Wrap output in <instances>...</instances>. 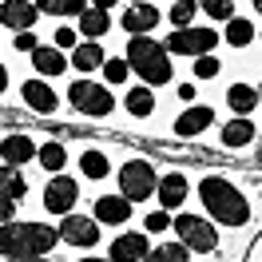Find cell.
<instances>
[{
    "instance_id": "obj_1",
    "label": "cell",
    "mask_w": 262,
    "mask_h": 262,
    "mask_svg": "<svg viewBox=\"0 0 262 262\" xmlns=\"http://www.w3.org/2000/svg\"><path fill=\"white\" fill-rule=\"evenodd\" d=\"M60 243V230L44 223H0V258L32 262Z\"/></svg>"
},
{
    "instance_id": "obj_2",
    "label": "cell",
    "mask_w": 262,
    "mask_h": 262,
    "mask_svg": "<svg viewBox=\"0 0 262 262\" xmlns=\"http://www.w3.org/2000/svg\"><path fill=\"white\" fill-rule=\"evenodd\" d=\"M199 199H203V207L211 211V219L223 223V227H243L246 219H250L246 199L238 195L223 175H207V179L199 183Z\"/></svg>"
},
{
    "instance_id": "obj_3",
    "label": "cell",
    "mask_w": 262,
    "mask_h": 262,
    "mask_svg": "<svg viewBox=\"0 0 262 262\" xmlns=\"http://www.w3.org/2000/svg\"><path fill=\"white\" fill-rule=\"evenodd\" d=\"M123 60L131 64V72L143 83H167L171 80V52L159 40H151V36H131Z\"/></svg>"
},
{
    "instance_id": "obj_4",
    "label": "cell",
    "mask_w": 262,
    "mask_h": 262,
    "mask_svg": "<svg viewBox=\"0 0 262 262\" xmlns=\"http://www.w3.org/2000/svg\"><path fill=\"white\" fill-rule=\"evenodd\" d=\"M155 187H159V175H155V167L147 159L123 163V171H119V195H127L131 203H143V199L155 195Z\"/></svg>"
},
{
    "instance_id": "obj_5",
    "label": "cell",
    "mask_w": 262,
    "mask_h": 262,
    "mask_svg": "<svg viewBox=\"0 0 262 262\" xmlns=\"http://www.w3.org/2000/svg\"><path fill=\"white\" fill-rule=\"evenodd\" d=\"M219 40H223V36L214 32V28H175V32L163 40V48L171 52V56H211Z\"/></svg>"
},
{
    "instance_id": "obj_6",
    "label": "cell",
    "mask_w": 262,
    "mask_h": 262,
    "mask_svg": "<svg viewBox=\"0 0 262 262\" xmlns=\"http://www.w3.org/2000/svg\"><path fill=\"white\" fill-rule=\"evenodd\" d=\"M68 103L76 107L80 115H112V107H115V99H112V92L107 88H99V83H92V80H76L72 88H68Z\"/></svg>"
},
{
    "instance_id": "obj_7",
    "label": "cell",
    "mask_w": 262,
    "mask_h": 262,
    "mask_svg": "<svg viewBox=\"0 0 262 262\" xmlns=\"http://www.w3.org/2000/svg\"><path fill=\"white\" fill-rule=\"evenodd\" d=\"M171 227L179 230V243L187 250H195V254H211L214 246H219V230L207 219H199V214H179Z\"/></svg>"
},
{
    "instance_id": "obj_8",
    "label": "cell",
    "mask_w": 262,
    "mask_h": 262,
    "mask_svg": "<svg viewBox=\"0 0 262 262\" xmlns=\"http://www.w3.org/2000/svg\"><path fill=\"white\" fill-rule=\"evenodd\" d=\"M56 230H60V243H68V246H96L103 227L96 219H88V214H64V223Z\"/></svg>"
},
{
    "instance_id": "obj_9",
    "label": "cell",
    "mask_w": 262,
    "mask_h": 262,
    "mask_svg": "<svg viewBox=\"0 0 262 262\" xmlns=\"http://www.w3.org/2000/svg\"><path fill=\"white\" fill-rule=\"evenodd\" d=\"M76 199H80V187H76V179H68V175H56V179L44 187V207H48L52 214H72Z\"/></svg>"
},
{
    "instance_id": "obj_10",
    "label": "cell",
    "mask_w": 262,
    "mask_h": 262,
    "mask_svg": "<svg viewBox=\"0 0 262 262\" xmlns=\"http://www.w3.org/2000/svg\"><path fill=\"white\" fill-rule=\"evenodd\" d=\"M151 254V243H147V234H119L112 243V250H107V258L112 262H143Z\"/></svg>"
},
{
    "instance_id": "obj_11",
    "label": "cell",
    "mask_w": 262,
    "mask_h": 262,
    "mask_svg": "<svg viewBox=\"0 0 262 262\" xmlns=\"http://www.w3.org/2000/svg\"><path fill=\"white\" fill-rule=\"evenodd\" d=\"M131 219V199L127 195H99L96 199V223L99 227H119Z\"/></svg>"
},
{
    "instance_id": "obj_12",
    "label": "cell",
    "mask_w": 262,
    "mask_h": 262,
    "mask_svg": "<svg viewBox=\"0 0 262 262\" xmlns=\"http://www.w3.org/2000/svg\"><path fill=\"white\" fill-rule=\"evenodd\" d=\"M40 16V8H36L32 0H4L0 4V20H4V28H16V32H28Z\"/></svg>"
},
{
    "instance_id": "obj_13",
    "label": "cell",
    "mask_w": 262,
    "mask_h": 262,
    "mask_svg": "<svg viewBox=\"0 0 262 262\" xmlns=\"http://www.w3.org/2000/svg\"><path fill=\"white\" fill-rule=\"evenodd\" d=\"M119 24H123L127 36H143L159 24V8H155V4H143V0H139V4H127V12H123Z\"/></svg>"
},
{
    "instance_id": "obj_14",
    "label": "cell",
    "mask_w": 262,
    "mask_h": 262,
    "mask_svg": "<svg viewBox=\"0 0 262 262\" xmlns=\"http://www.w3.org/2000/svg\"><path fill=\"white\" fill-rule=\"evenodd\" d=\"M0 159L12 163V167L32 163V159H36V143L24 135V131H12V135H4V143H0Z\"/></svg>"
},
{
    "instance_id": "obj_15",
    "label": "cell",
    "mask_w": 262,
    "mask_h": 262,
    "mask_svg": "<svg viewBox=\"0 0 262 262\" xmlns=\"http://www.w3.org/2000/svg\"><path fill=\"white\" fill-rule=\"evenodd\" d=\"M32 56V68L40 72V76H64L68 72V56L56 44H40L36 52H28Z\"/></svg>"
},
{
    "instance_id": "obj_16",
    "label": "cell",
    "mask_w": 262,
    "mask_h": 262,
    "mask_svg": "<svg viewBox=\"0 0 262 262\" xmlns=\"http://www.w3.org/2000/svg\"><path fill=\"white\" fill-rule=\"evenodd\" d=\"M20 96H24V103H28L32 112H40V115H52V112H56V92H52L44 80H24Z\"/></svg>"
},
{
    "instance_id": "obj_17",
    "label": "cell",
    "mask_w": 262,
    "mask_h": 262,
    "mask_svg": "<svg viewBox=\"0 0 262 262\" xmlns=\"http://www.w3.org/2000/svg\"><path fill=\"white\" fill-rule=\"evenodd\" d=\"M155 199L163 203V211L183 207V199H187V175H179V171L163 175V179H159V187H155Z\"/></svg>"
},
{
    "instance_id": "obj_18",
    "label": "cell",
    "mask_w": 262,
    "mask_h": 262,
    "mask_svg": "<svg viewBox=\"0 0 262 262\" xmlns=\"http://www.w3.org/2000/svg\"><path fill=\"white\" fill-rule=\"evenodd\" d=\"M103 60H107V56H103V44H99V40H83V44L72 48V68L83 72V76L96 72V68H103Z\"/></svg>"
},
{
    "instance_id": "obj_19",
    "label": "cell",
    "mask_w": 262,
    "mask_h": 262,
    "mask_svg": "<svg viewBox=\"0 0 262 262\" xmlns=\"http://www.w3.org/2000/svg\"><path fill=\"white\" fill-rule=\"evenodd\" d=\"M211 123H214V112L199 103V107H187V112L175 119V131H179L183 139H191V135H199V131H207Z\"/></svg>"
},
{
    "instance_id": "obj_20",
    "label": "cell",
    "mask_w": 262,
    "mask_h": 262,
    "mask_svg": "<svg viewBox=\"0 0 262 262\" xmlns=\"http://www.w3.org/2000/svg\"><path fill=\"white\" fill-rule=\"evenodd\" d=\"M107 28H112L107 8H83V12H80V36L99 40V36H107Z\"/></svg>"
},
{
    "instance_id": "obj_21",
    "label": "cell",
    "mask_w": 262,
    "mask_h": 262,
    "mask_svg": "<svg viewBox=\"0 0 262 262\" xmlns=\"http://www.w3.org/2000/svg\"><path fill=\"white\" fill-rule=\"evenodd\" d=\"M227 107H230V112H238V115L254 112V107H258V92H254L250 83H230V88H227Z\"/></svg>"
},
{
    "instance_id": "obj_22",
    "label": "cell",
    "mask_w": 262,
    "mask_h": 262,
    "mask_svg": "<svg viewBox=\"0 0 262 262\" xmlns=\"http://www.w3.org/2000/svg\"><path fill=\"white\" fill-rule=\"evenodd\" d=\"M0 195H4V199H20V195H28V183H24V175H20V167L0 163Z\"/></svg>"
},
{
    "instance_id": "obj_23",
    "label": "cell",
    "mask_w": 262,
    "mask_h": 262,
    "mask_svg": "<svg viewBox=\"0 0 262 262\" xmlns=\"http://www.w3.org/2000/svg\"><path fill=\"white\" fill-rule=\"evenodd\" d=\"M254 131H258V127L238 115V119H230L227 127H223V143H227V147H246V143L254 139Z\"/></svg>"
},
{
    "instance_id": "obj_24",
    "label": "cell",
    "mask_w": 262,
    "mask_h": 262,
    "mask_svg": "<svg viewBox=\"0 0 262 262\" xmlns=\"http://www.w3.org/2000/svg\"><path fill=\"white\" fill-rule=\"evenodd\" d=\"M123 107H127L131 115H139V119L151 115V112H155V96H151V88H131L127 96H123Z\"/></svg>"
},
{
    "instance_id": "obj_25",
    "label": "cell",
    "mask_w": 262,
    "mask_h": 262,
    "mask_svg": "<svg viewBox=\"0 0 262 262\" xmlns=\"http://www.w3.org/2000/svg\"><path fill=\"white\" fill-rule=\"evenodd\" d=\"M36 159H40V167L44 171H64V163H68V147L64 143H44V147H36Z\"/></svg>"
},
{
    "instance_id": "obj_26",
    "label": "cell",
    "mask_w": 262,
    "mask_h": 262,
    "mask_svg": "<svg viewBox=\"0 0 262 262\" xmlns=\"http://www.w3.org/2000/svg\"><path fill=\"white\" fill-rule=\"evenodd\" d=\"M143 262H191V250L183 243H159Z\"/></svg>"
},
{
    "instance_id": "obj_27",
    "label": "cell",
    "mask_w": 262,
    "mask_h": 262,
    "mask_svg": "<svg viewBox=\"0 0 262 262\" xmlns=\"http://www.w3.org/2000/svg\"><path fill=\"white\" fill-rule=\"evenodd\" d=\"M36 8L40 12H52V16H80L83 8V0H36Z\"/></svg>"
},
{
    "instance_id": "obj_28",
    "label": "cell",
    "mask_w": 262,
    "mask_h": 262,
    "mask_svg": "<svg viewBox=\"0 0 262 262\" xmlns=\"http://www.w3.org/2000/svg\"><path fill=\"white\" fill-rule=\"evenodd\" d=\"M254 40V24L250 20H227V44L230 48H246Z\"/></svg>"
},
{
    "instance_id": "obj_29",
    "label": "cell",
    "mask_w": 262,
    "mask_h": 262,
    "mask_svg": "<svg viewBox=\"0 0 262 262\" xmlns=\"http://www.w3.org/2000/svg\"><path fill=\"white\" fill-rule=\"evenodd\" d=\"M195 12H199V4H195V0H175L167 16H171V24H175V28H191Z\"/></svg>"
},
{
    "instance_id": "obj_30",
    "label": "cell",
    "mask_w": 262,
    "mask_h": 262,
    "mask_svg": "<svg viewBox=\"0 0 262 262\" xmlns=\"http://www.w3.org/2000/svg\"><path fill=\"white\" fill-rule=\"evenodd\" d=\"M80 167H83V175H88V179H103V175H107V159H103L99 151H83Z\"/></svg>"
},
{
    "instance_id": "obj_31",
    "label": "cell",
    "mask_w": 262,
    "mask_h": 262,
    "mask_svg": "<svg viewBox=\"0 0 262 262\" xmlns=\"http://www.w3.org/2000/svg\"><path fill=\"white\" fill-rule=\"evenodd\" d=\"M199 8L211 20H234V0H199Z\"/></svg>"
},
{
    "instance_id": "obj_32",
    "label": "cell",
    "mask_w": 262,
    "mask_h": 262,
    "mask_svg": "<svg viewBox=\"0 0 262 262\" xmlns=\"http://www.w3.org/2000/svg\"><path fill=\"white\" fill-rule=\"evenodd\" d=\"M127 72H131L127 60H103V80H107V83H123V80H127Z\"/></svg>"
},
{
    "instance_id": "obj_33",
    "label": "cell",
    "mask_w": 262,
    "mask_h": 262,
    "mask_svg": "<svg viewBox=\"0 0 262 262\" xmlns=\"http://www.w3.org/2000/svg\"><path fill=\"white\" fill-rule=\"evenodd\" d=\"M219 60H214V56H195V68H191V72H195V80H214V76H219Z\"/></svg>"
},
{
    "instance_id": "obj_34",
    "label": "cell",
    "mask_w": 262,
    "mask_h": 262,
    "mask_svg": "<svg viewBox=\"0 0 262 262\" xmlns=\"http://www.w3.org/2000/svg\"><path fill=\"white\" fill-rule=\"evenodd\" d=\"M171 223H175V219H171V211H155V214H147V223H143V227H147L151 234H163Z\"/></svg>"
},
{
    "instance_id": "obj_35",
    "label": "cell",
    "mask_w": 262,
    "mask_h": 262,
    "mask_svg": "<svg viewBox=\"0 0 262 262\" xmlns=\"http://www.w3.org/2000/svg\"><path fill=\"white\" fill-rule=\"evenodd\" d=\"M80 44V32H72V28H56V48L60 52H72Z\"/></svg>"
},
{
    "instance_id": "obj_36",
    "label": "cell",
    "mask_w": 262,
    "mask_h": 262,
    "mask_svg": "<svg viewBox=\"0 0 262 262\" xmlns=\"http://www.w3.org/2000/svg\"><path fill=\"white\" fill-rule=\"evenodd\" d=\"M16 48L20 52H36V48H40V44H36V36H32V28H28V32H16Z\"/></svg>"
},
{
    "instance_id": "obj_37",
    "label": "cell",
    "mask_w": 262,
    "mask_h": 262,
    "mask_svg": "<svg viewBox=\"0 0 262 262\" xmlns=\"http://www.w3.org/2000/svg\"><path fill=\"white\" fill-rule=\"evenodd\" d=\"M12 214H16V199L0 195V223H12Z\"/></svg>"
},
{
    "instance_id": "obj_38",
    "label": "cell",
    "mask_w": 262,
    "mask_h": 262,
    "mask_svg": "<svg viewBox=\"0 0 262 262\" xmlns=\"http://www.w3.org/2000/svg\"><path fill=\"white\" fill-rule=\"evenodd\" d=\"M4 88H8V68L0 64V96H4Z\"/></svg>"
},
{
    "instance_id": "obj_39",
    "label": "cell",
    "mask_w": 262,
    "mask_h": 262,
    "mask_svg": "<svg viewBox=\"0 0 262 262\" xmlns=\"http://www.w3.org/2000/svg\"><path fill=\"white\" fill-rule=\"evenodd\" d=\"M115 0H92V8H112Z\"/></svg>"
},
{
    "instance_id": "obj_40",
    "label": "cell",
    "mask_w": 262,
    "mask_h": 262,
    "mask_svg": "<svg viewBox=\"0 0 262 262\" xmlns=\"http://www.w3.org/2000/svg\"><path fill=\"white\" fill-rule=\"evenodd\" d=\"M80 262H112V258H80Z\"/></svg>"
},
{
    "instance_id": "obj_41",
    "label": "cell",
    "mask_w": 262,
    "mask_h": 262,
    "mask_svg": "<svg viewBox=\"0 0 262 262\" xmlns=\"http://www.w3.org/2000/svg\"><path fill=\"white\" fill-rule=\"evenodd\" d=\"M254 8H258V12H262V0H254Z\"/></svg>"
},
{
    "instance_id": "obj_42",
    "label": "cell",
    "mask_w": 262,
    "mask_h": 262,
    "mask_svg": "<svg viewBox=\"0 0 262 262\" xmlns=\"http://www.w3.org/2000/svg\"><path fill=\"white\" fill-rule=\"evenodd\" d=\"M32 262H48V258H32Z\"/></svg>"
},
{
    "instance_id": "obj_43",
    "label": "cell",
    "mask_w": 262,
    "mask_h": 262,
    "mask_svg": "<svg viewBox=\"0 0 262 262\" xmlns=\"http://www.w3.org/2000/svg\"><path fill=\"white\" fill-rule=\"evenodd\" d=\"M4 262H16V258H4Z\"/></svg>"
},
{
    "instance_id": "obj_44",
    "label": "cell",
    "mask_w": 262,
    "mask_h": 262,
    "mask_svg": "<svg viewBox=\"0 0 262 262\" xmlns=\"http://www.w3.org/2000/svg\"><path fill=\"white\" fill-rule=\"evenodd\" d=\"M131 4H139V0H131Z\"/></svg>"
}]
</instances>
